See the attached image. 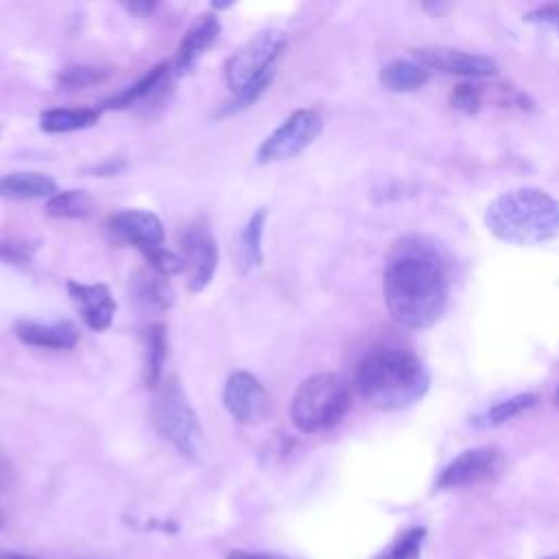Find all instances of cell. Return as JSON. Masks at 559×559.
<instances>
[{"label": "cell", "instance_id": "obj_1", "mask_svg": "<svg viewBox=\"0 0 559 559\" xmlns=\"http://www.w3.org/2000/svg\"><path fill=\"white\" fill-rule=\"evenodd\" d=\"M450 295L448 266L424 240H402L384 269V304L391 319L408 330L435 325Z\"/></svg>", "mask_w": 559, "mask_h": 559}, {"label": "cell", "instance_id": "obj_2", "mask_svg": "<svg viewBox=\"0 0 559 559\" xmlns=\"http://www.w3.org/2000/svg\"><path fill=\"white\" fill-rule=\"evenodd\" d=\"M354 384L362 400L391 411L417 402L428 389V373L411 352L376 347L356 362Z\"/></svg>", "mask_w": 559, "mask_h": 559}, {"label": "cell", "instance_id": "obj_3", "mask_svg": "<svg viewBox=\"0 0 559 559\" xmlns=\"http://www.w3.org/2000/svg\"><path fill=\"white\" fill-rule=\"evenodd\" d=\"M487 229L511 245H542L559 236V201L539 188L496 197L485 212Z\"/></svg>", "mask_w": 559, "mask_h": 559}, {"label": "cell", "instance_id": "obj_4", "mask_svg": "<svg viewBox=\"0 0 559 559\" xmlns=\"http://www.w3.org/2000/svg\"><path fill=\"white\" fill-rule=\"evenodd\" d=\"M347 382L336 373H317L299 384L290 402V419L301 432H321L336 426L349 411Z\"/></svg>", "mask_w": 559, "mask_h": 559}, {"label": "cell", "instance_id": "obj_5", "mask_svg": "<svg viewBox=\"0 0 559 559\" xmlns=\"http://www.w3.org/2000/svg\"><path fill=\"white\" fill-rule=\"evenodd\" d=\"M153 424L157 432L175 445L183 456H199L201 450V426L197 421V413L192 411L181 384L170 378L162 384L155 402H153Z\"/></svg>", "mask_w": 559, "mask_h": 559}, {"label": "cell", "instance_id": "obj_6", "mask_svg": "<svg viewBox=\"0 0 559 559\" xmlns=\"http://www.w3.org/2000/svg\"><path fill=\"white\" fill-rule=\"evenodd\" d=\"M286 33L280 28H264L245 41L227 61H225V81L227 87L236 94L245 92L255 81L275 74V61L286 48Z\"/></svg>", "mask_w": 559, "mask_h": 559}, {"label": "cell", "instance_id": "obj_7", "mask_svg": "<svg viewBox=\"0 0 559 559\" xmlns=\"http://www.w3.org/2000/svg\"><path fill=\"white\" fill-rule=\"evenodd\" d=\"M321 129L323 120L314 109H297L260 144L255 157L260 164L290 159L310 146Z\"/></svg>", "mask_w": 559, "mask_h": 559}, {"label": "cell", "instance_id": "obj_8", "mask_svg": "<svg viewBox=\"0 0 559 559\" xmlns=\"http://www.w3.org/2000/svg\"><path fill=\"white\" fill-rule=\"evenodd\" d=\"M179 249L183 271L188 273V288L192 293H201L212 282L218 266L216 240L205 221H194L183 227L179 234Z\"/></svg>", "mask_w": 559, "mask_h": 559}, {"label": "cell", "instance_id": "obj_9", "mask_svg": "<svg viewBox=\"0 0 559 559\" xmlns=\"http://www.w3.org/2000/svg\"><path fill=\"white\" fill-rule=\"evenodd\" d=\"M223 404L240 424H260L271 411V400L262 382L249 371H234L223 389Z\"/></svg>", "mask_w": 559, "mask_h": 559}, {"label": "cell", "instance_id": "obj_10", "mask_svg": "<svg viewBox=\"0 0 559 559\" xmlns=\"http://www.w3.org/2000/svg\"><path fill=\"white\" fill-rule=\"evenodd\" d=\"M107 234L122 245H131L142 253L164 247V225L148 210H122L107 218Z\"/></svg>", "mask_w": 559, "mask_h": 559}, {"label": "cell", "instance_id": "obj_11", "mask_svg": "<svg viewBox=\"0 0 559 559\" xmlns=\"http://www.w3.org/2000/svg\"><path fill=\"white\" fill-rule=\"evenodd\" d=\"M413 59L424 66L426 70H439L445 74H456V76H491L498 72V66L493 59L448 48V46H424L411 50Z\"/></svg>", "mask_w": 559, "mask_h": 559}, {"label": "cell", "instance_id": "obj_12", "mask_svg": "<svg viewBox=\"0 0 559 559\" xmlns=\"http://www.w3.org/2000/svg\"><path fill=\"white\" fill-rule=\"evenodd\" d=\"M502 465V454L496 448H472L452 459L439 474V489H456L491 478Z\"/></svg>", "mask_w": 559, "mask_h": 559}, {"label": "cell", "instance_id": "obj_13", "mask_svg": "<svg viewBox=\"0 0 559 559\" xmlns=\"http://www.w3.org/2000/svg\"><path fill=\"white\" fill-rule=\"evenodd\" d=\"M68 293L79 310L81 321L96 330L103 332L114 323L116 314V299L109 290L107 284L96 282V284H83V282H68Z\"/></svg>", "mask_w": 559, "mask_h": 559}, {"label": "cell", "instance_id": "obj_14", "mask_svg": "<svg viewBox=\"0 0 559 559\" xmlns=\"http://www.w3.org/2000/svg\"><path fill=\"white\" fill-rule=\"evenodd\" d=\"M15 336L31 347L39 349H70L79 343V328L72 321H28L15 323Z\"/></svg>", "mask_w": 559, "mask_h": 559}, {"label": "cell", "instance_id": "obj_15", "mask_svg": "<svg viewBox=\"0 0 559 559\" xmlns=\"http://www.w3.org/2000/svg\"><path fill=\"white\" fill-rule=\"evenodd\" d=\"M218 35H221L218 17L212 13L199 15L192 22V26L186 31L183 39L179 41V48L175 55V72L183 74L190 68H194L199 57L218 39Z\"/></svg>", "mask_w": 559, "mask_h": 559}, {"label": "cell", "instance_id": "obj_16", "mask_svg": "<svg viewBox=\"0 0 559 559\" xmlns=\"http://www.w3.org/2000/svg\"><path fill=\"white\" fill-rule=\"evenodd\" d=\"M57 194V183L52 177L33 170H17L0 177V197L15 201H31Z\"/></svg>", "mask_w": 559, "mask_h": 559}, {"label": "cell", "instance_id": "obj_17", "mask_svg": "<svg viewBox=\"0 0 559 559\" xmlns=\"http://www.w3.org/2000/svg\"><path fill=\"white\" fill-rule=\"evenodd\" d=\"M98 118L100 111L94 107H57L41 111L39 127L48 133H70L94 127Z\"/></svg>", "mask_w": 559, "mask_h": 559}, {"label": "cell", "instance_id": "obj_18", "mask_svg": "<svg viewBox=\"0 0 559 559\" xmlns=\"http://www.w3.org/2000/svg\"><path fill=\"white\" fill-rule=\"evenodd\" d=\"M430 79V72L417 61L393 59L380 70V83L391 92H415L424 87Z\"/></svg>", "mask_w": 559, "mask_h": 559}, {"label": "cell", "instance_id": "obj_19", "mask_svg": "<svg viewBox=\"0 0 559 559\" xmlns=\"http://www.w3.org/2000/svg\"><path fill=\"white\" fill-rule=\"evenodd\" d=\"M144 384L157 389L162 378V367L166 360V328L153 323L144 330Z\"/></svg>", "mask_w": 559, "mask_h": 559}, {"label": "cell", "instance_id": "obj_20", "mask_svg": "<svg viewBox=\"0 0 559 559\" xmlns=\"http://www.w3.org/2000/svg\"><path fill=\"white\" fill-rule=\"evenodd\" d=\"M166 74H168L166 63H159V66L151 68L138 83L124 87V90L118 92L116 96L107 98L103 105H105L107 109H127V107H131V105H135V103H140V100H144L148 94H153V92L162 85V81H164Z\"/></svg>", "mask_w": 559, "mask_h": 559}, {"label": "cell", "instance_id": "obj_21", "mask_svg": "<svg viewBox=\"0 0 559 559\" xmlns=\"http://www.w3.org/2000/svg\"><path fill=\"white\" fill-rule=\"evenodd\" d=\"M537 404V395L535 393H520V395H513L509 400H502L498 404H493L491 408H487L485 413L476 415L472 419V424L476 428H493V426H500L509 419H513L515 415L533 408Z\"/></svg>", "mask_w": 559, "mask_h": 559}, {"label": "cell", "instance_id": "obj_22", "mask_svg": "<svg viewBox=\"0 0 559 559\" xmlns=\"http://www.w3.org/2000/svg\"><path fill=\"white\" fill-rule=\"evenodd\" d=\"M94 207L92 197L85 190L57 192L46 203V214L52 218H85Z\"/></svg>", "mask_w": 559, "mask_h": 559}, {"label": "cell", "instance_id": "obj_23", "mask_svg": "<svg viewBox=\"0 0 559 559\" xmlns=\"http://www.w3.org/2000/svg\"><path fill=\"white\" fill-rule=\"evenodd\" d=\"M266 223V210L260 207L247 221L242 236H240V253H242V269L251 271L262 262V231Z\"/></svg>", "mask_w": 559, "mask_h": 559}, {"label": "cell", "instance_id": "obj_24", "mask_svg": "<svg viewBox=\"0 0 559 559\" xmlns=\"http://www.w3.org/2000/svg\"><path fill=\"white\" fill-rule=\"evenodd\" d=\"M426 531L424 528H408L404 531L378 559H421V544Z\"/></svg>", "mask_w": 559, "mask_h": 559}, {"label": "cell", "instance_id": "obj_25", "mask_svg": "<svg viewBox=\"0 0 559 559\" xmlns=\"http://www.w3.org/2000/svg\"><path fill=\"white\" fill-rule=\"evenodd\" d=\"M107 76V70L103 68H94V66H72L66 68L59 74V85L66 90H81L94 83H100Z\"/></svg>", "mask_w": 559, "mask_h": 559}, {"label": "cell", "instance_id": "obj_26", "mask_svg": "<svg viewBox=\"0 0 559 559\" xmlns=\"http://www.w3.org/2000/svg\"><path fill=\"white\" fill-rule=\"evenodd\" d=\"M135 293H138V299H142L144 304H148L153 308H166L173 301V293H170L168 284H164L162 277H153V275L140 277Z\"/></svg>", "mask_w": 559, "mask_h": 559}, {"label": "cell", "instance_id": "obj_27", "mask_svg": "<svg viewBox=\"0 0 559 559\" xmlns=\"http://www.w3.org/2000/svg\"><path fill=\"white\" fill-rule=\"evenodd\" d=\"M450 100H452V105L456 107V109H463V111H476L478 109V105H480V92H478V87H474V85H456L454 90H452V94H450Z\"/></svg>", "mask_w": 559, "mask_h": 559}, {"label": "cell", "instance_id": "obj_28", "mask_svg": "<svg viewBox=\"0 0 559 559\" xmlns=\"http://www.w3.org/2000/svg\"><path fill=\"white\" fill-rule=\"evenodd\" d=\"M33 245L28 242H15V240H2L0 242V260L11 264H24L31 260Z\"/></svg>", "mask_w": 559, "mask_h": 559}, {"label": "cell", "instance_id": "obj_29", "mask_svg": "<svg viewBox=\"0 0 559 559\" xmlns=\"http://www.w3.org/2000/svg\"><path fill=\"white\" fill-rule=\"evenodd\" d=\"M526 20L535 22V24H546V26H550V28H555L559 33V2L542 4V7L533 9V11H528Z\"/></svg>", "mask_w": 559, "mask_h": 559}, {"label": "cell", "instance_id": "obj_30", "mask_svg": "<svg viewBox=\"0 0 559 559\" xmlns=\"http://www.w3.org/2000/svg\"><path fill=\"white\" fill-rule=\"evenodd\" d=\"M13 465L11 461L4 456V452L0 450V491H7L11 485H13Z\"/></svg>", "mask_w": 559, "mask_h": 559}, {"label": "cell", "instance_id": "obj_31", "mask_svg": "<svg viewBox=\"0 0 559 559\" xmlns=\"http://www.w3.org/2000/svg\"><path fill=\"white\" fill-rule=\"evenodd\" d=\"M225 559H280V557H271V555H262V552H249V550H240L234 548L225 555Z\"/></svg>", "mask_w": 559, "mask_h": 559}, {"label": "cell", "instance_id": "obj_32", "mask_svg": "<svg viewBox=\"0 0 559 559\" xmlns=\"http://www.w3.org/2000/svg\"><path fill=\"white\" fill-rule=\"evenodd\" d=\"M127 9L131 13H138V15H146L155 9V2H133V4H127Z\"/></svg>", "mask_w": 559, "mask_h": 559}, {"label": "cell", "instance_id": "obj_33", "mask_svg": "<svg viewBox=\"0 0 559 559\" xmlns=\"http://www.w3.org/2000/svg\"><path fill=\"white\" fill-rule=\"evenodd\" d=\"M0 559H37V557L22 555V552H11V550H2V552H0Z\"/></svg>", "mask_w": 559, "mask_h": 559}, {"label": "cell", "instance_id": "obj_34", "mask_svg": "<svg viewBox=\"0 0 559 559\" xmlns=\"http://www.w3.org/2000/svg\"><path fill=\"white\" fill-rule=\"evenodd\" d=\"M552 402H555V406H559V384H557V389H555V395H552Z\"/></svg>", "mask_w": 559, "mask_h": 559}, {"label": "cell", "instance_id": "obj_35", "mask_svg": "<svg viewBox=\"0 0 559 559\" xmlns=\"http://www.w3.org/2000/svg\"><path fill=\"white\" fill-rule=\"evenodd\" d=\"M4 526V515H2V511H0V528Z\"/></svg>", "mask_w": 559, "mask_h": 559}, {"label": "cell", "instance_id": "obj_36", "mask_svg": "<svg viewBox=\"0 0 559 559\" xmlns=\"http://www.w3.org/2000/svg\"><path fill=\"white\" fill-rule=\"evenodd\" d=\"M546 559H559V555H552V557H546Z\"/></svg>", "mask_w": 559, "mask_h": 559}]
</instances>
